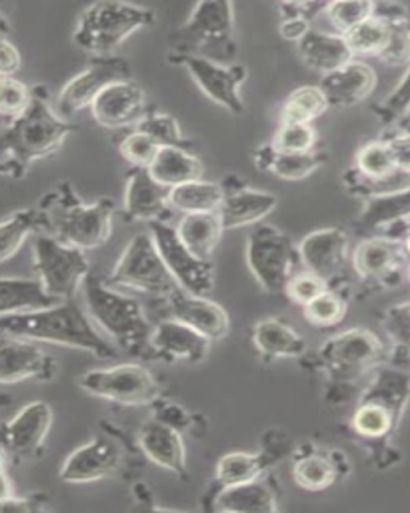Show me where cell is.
<instances>
[{"label": "cell", "instance_id": "obj_1", "mask_svg": "<svg viewBox=\"0 0 410 513\" xmlns=\"http://www.w3.org/2000/svg\"><path fill=\"white\" fill-rule=\"evenodd\" d=\"M29 108L16 120L4 125L0 170L4 176L21 180L31 165L61 149L77 125L63 120L49 104L45 85H35Z\"/></svg>", "mask_w": 410, "mask_h": 513}, {"label": "cell", "instance_id": "obj_2", "mask_svg": "<svg viewBox=\"0 0 410 513\" xmlns=\"http://www.w3.org/2000/svg\"><path fill=\"white\" fill-rule=\"evenodd\" d=\"M38 208L47 220V234L71 247L91 251L111 238L115 202L111 198L82 202L70 181H62L45 193Z\"/></svg>", "mask_w": 410, "mask_h": 513}, {"label": "cell", "instance_id": "obj_3", "mask_svg": "<svg viewBox=\"0 0 410 513\" xmlns=\"http://www.w3.org/2000/svg\"><path fill=\"white\" fill-rule=\"evenodd\" d=\"M2 329L4 335L80 349L100 360L117 356L74 301L38 312L3 315Z\"/></svg>", "mask_w": 410, "mask_h": 513}, {"label": "cell", "instance_id": "obj_4", "mask_svg": "<svg viewBox=\"0 0 410 513\" xmlns=\"http://www.w3.org/2000/svg\"><path fill=\"white\" fill-rule=\"evenodd\" d=\"M170 42V54L197 56L231 65L238 53L234 4L227 0L199 2L185 24L172 34Z\"/></svg>", "mask_w": 410, "mask_h": 513}, {"label": "cell", "instance_id": "obj_5", "mask_svg": "<svg viewBox=\"0 0 410 513\" xmlns=\"http://www.w3.org/2000/svg\"><path fill=\"white\" fill-rule=\"evenodd\" d=\"M85 303L90 316L127 352L149 356L153 333L143 307L136 299L117 293L91 271L84 284Z\"/></svg>", "mask_w": 410, "mask_h": 513}, {"label": "cell", "instance_id": "obj_6", "mask_svg": "<svg viewBox=\"0 0 410 513\" xmlns=\"http://www.w3.org/2000/svg\"><path fill=\"white\" fill-rule=\"evenodd\" d=\"M156 24L152 8L118 0H100L81 12L74 40L95 57L112 56L135 31Z\"/></svg>", "mask_w": 410, "mask_h": 513}, {"label": "cell", "instance_id": "obj_7", "mask_svg": "<svg viewBox=\"0 0 410 513\" xmlns=\"http://www.w3.org/2000/svg\"><path fill=\"white\" fill-rule=\"evenodd\" d=\"M107 284L168 298L181 286L167 269L152 235L138 234L127 244Z\"/></svg>", "mask_w": 410, "mask_h": 513}, {"label": "cell", "instance_id": "obj_8", "mask_svg": "<svg viewBox=\"0 0 410 513\" xmlns=\"http://www.w3.org/2000/svg\"><path fill=\"white\" fill-rule=\"evenodd\" d=\"M34 271L47 292L62 302L74 301L91 272L82 249L59 242L52 235L36 239Z\"/></svg>", "mask_w": 410, "mask_h": 513}, {"label": "cell", "instance_id": "obj_9", "mask_svg": "<svg viewBox=\"0 0 410 513\" xmlns=\"http://www.w3.org/2000/svg\"><path fill=\"white\" fill-rule=\"evenodd\" d=\"M79 385L90 396L121 406H148L161 393L156 376L138 363H122L85 372Z\"/></svg>", "mask_w": 410, "mask_h": 513}, {"label": "cell", "instance_id": "obj_10", "mask_svg": "<svg viewBox=\"0 0 410 513\" xmlns=\"http://www.w3.org/2000/svg\"><path fill=\"white\" fill-rule=\"evenodd\" d=\"M293 245L285 234L271 225L257 226L246 243V262L264 290L280 293L293 278Z\"/></svg>", "mask_w": 410, "mask_h": 513}, {"label": "cell", "instance_id": "obj_11", "mask_svg": "<svg viewBox=\"0 0 410 513\" xmlns=\"http://www.w3.org/2000/svg\"><path fill=\"white\" fill-rule=\"evenodd\" d=\"M131 80V67L120 56L94 57L85 70L68 80L58 95V110L70 117L91 107L100 94L120 81Z\"/></svg>", "mask_w": 410, "mask_h": 513}, {"label": "cell", "instance_id": "obj_12", "mask_svg": "<svg viewBox=\"0 0 410 513\" xmlns=\"http://www.w3.org/2000/svg\"><path fill=\"white\" fill-rule=\"evenodd\" d=\"M168 61L172 65L185 67L202 92L214 103L220 104L234 115L244 112L240 86L248 77L245 66L240 63L222 65L211 59L184 54H168Z\"/></svg>", "mask_w": 410, "mask_h": 513}, {"label": "cell", "instance_id": "obj_13", "mask_svg": "<svg viewBox=\"0 0 410 513\" xmlns=\"http://www.w3.org/2000/svg\"><path fill=\"white\" fill-rule=\"evenodd\" d=\"M150 235L153 236L159 253L173 278L182 289L191 294L207 297L214 286V269L211 261L199 260L182 244L176 229L167 222H150Z\"/></svg>", "mask_w": 410, "mask_h": 513}, {"label": "cell", "instance_id": "obj_14", "mask_svg": "<svg viewBox=\"0 0 410 513\" xmlns=\"http://www.w3.org/2000/svg\"><path fill=\"white\" fill-rule=\"evenodd\" d=\"M90 108L99 126L126 130L134 129L153 107L149 106L144 89L127 80L108 86Z\"/></svg>", "mask_w": 410, "mask_h": 513}, {"label": "cell", "instance_id": "obj_15", "mask_svg": "<svg viewBox=\"0 0 410 513\" xmlns=\"http://www.w3.org/2000/svg\"><path fill=\"white\" fill-rule=\"evenodd\" d=\"M220 184L225 198L217 212L225 230L257 224L277 207L275 195L249 188L239 176H226Z\"/></svg>", "mask_w": 410, "mask_h": 513}, {"label": "cell", "instance_id": "obj_16", "mask_svg": "<svg viewBox=\"0 0 410 513\" xmlns=\"http://www.w3.org/2000/svg\"><path fill=\"white\" fill-rule=\"evenodd\" d=\"M171 188L158 183L149 169L132 167L126 175L125 219L166 222L171 217Z\"/></svg>", "mask_w": 410, "mask_h": 513}, {"label": "cell", "instance_id": "obj_17", "mask_svg": "<svg viewBox=\"0 0 410 513\" xmlns=\"http://www.w3.org/2000/svg\"><path fill=\"white\" fill-rule=\"evenodd\" d=\"M53 426V410L47 402L27 404L3 426V449L18 458L34 457L43 448Z\"/></svg>", "mask_w": 410, "mask_h": 513}, {"label": "cell", "instance_id": "obj_18", "mask_svg": "<svg viewBox=\"0 0 410 513\" xmlns=\"http://www.w3.org/2000/svg\"><path fill=\"white\" fill-rule=\"evenodd\" d=\"M58 371L56 358L45 353L33 340L4 335L2 339V383L16 384L35 379L50 381Z\"/></svg>", "mask_w": 410, "mask_h": 513}, {"label": "cell", "instance_id": "obj_19", "mask_svg": "<svg viewBox=\"0 0 410 513\" xmlns=\"http://www.w3.org/2000/svg\"><path fill=\"white\" fill-rule=\"evenodd\" d=\"M120 463L121 452L117 444L98 437L67 457L59 471V478L68 484L95 483L115 474Z\"/></svg>", "mask_w": 410, "mask_h": 513}, {"label": "cell", "instance_id": "obj_20", "mask_svg": "<svg viewBox=\"0 0 410 513\" xmlns=\"http://www.w3.org/2000/svg\"><path fill=\"white\" fill-rule=\"evenodd\" d=\"M211 340L175 319L159 322L149 340V356L167 362L198 363L209 351Z\"/></svg>", "mask_w": 410, "mask_h": 513}, {"label": "cell", "instance_id": "obj_21", "mask_svg": "<svg viewBox=\"0 0 410 513\" xmlns=\"http://www.w3.org/2000/svg\"><path fill=\"white\" fill-rule=\"evenodd\" d=\"M172 319L188 325L209 340L225 338L229 334L230 319L220 304L203 295H195L180 288L166 298Z\"/></svg>", "mask_w": 410, "mask_h": 513}, {"label": "cell", "instance_id": "obj_22", "mask_svg": "<svg viewBox=\"0 0 410 513\" xmlns=\"http://www.w3.org/2000/svg\"><path fill=\"white\" fill-rule=\"evenodd\" d=\"M320 86L328 107H352L366 99L376 86V74L362 62H349L322 76Z\"/></svg>", "mask_w": 410, "mask_h": 513}, {"label": "cell", "instance_id": "obj_23", "mask_svg": "<svg viewBox=\"0 0 410 513\" xmlns=\"http://www.w3.org/2000/svg\"><path fill=\"white\" fill-rule=\"evenodd\" d=\"M346 236L337 229H323L305 236L299 256L309 272L323 280L331 279L343 265Z\"/></svg>", "mask_w": 410, "mask_h": 513}, {"label": "cell", "instance_id": "obj_24", "mask_svg": "<svg viewBox=\"0 0 410 513\" xmlns=\"http://www.w3.org/2000/svg\"><path fill=\"white\" fill-rule=\"evenodd\" d=\"M298 52L304 65L322 76L339 70L354 57L344 35L313 29L298 43Z\"/></svg>", "mask_w": 410, "mask_h": 513}, {"label": "cell", "instance_id": "obj_25", "mask_svg": "<svg viewBox=\"0 0 410 513\" xmlns=\"http://www.w3.org/2000/svg\"><path fill=\"white\" fill-rule=\"evenodd\" d=\"M140 448L150 461L173 474L185 472V447L179 431L162 421H150L139 433Z\"/></svg>", "mask_w": 410, "mask_h": 513}, {"label": "cell", "instance_id": "obj_26", "mask_svg": "<svg viewBox=\"0 0 410 513\" xmlns=\"http://www.w3.org/2000/svg\"><path fill=\"white\" fill-rule=\"evenodd\" d=\"M327 160L325 152H308L287 154L276 152L271 144H264L254 153L257 169L287 181L307 179L316 172Z\"/></svg>", "mask_w": 410, "mask_h": 513}, {"label": "cell", "instance_id": "obj_27", "mask_svg": "<svg viewBox=\"0 0 410 513\" xmlns=\"http://www.w3.org/2000/svg\"><path fill=\"white\" fill-rule=\"evenodd\" d=\"M176 231L182 244L195 257H198L199 260L211 261L225 229H223L218 212H208L185 215Z\"/></svg>", "mask_w": 410, "mask_h": 513}, {"label": "cell", "instance_id": "obj_28", "mask_svg": "<svg viewBox=\"0 0 410 513\" xmlns=\"http://www.w3.org/2000/svg\"><path fill=\"white\" fill-rule=\"evenodd\" d=\"M62 303L47 292L40 279H2V316L47 310Z\"/></svg>", "mask_w": 410, "mask_h": 513}, {"label": "cell", "instance_id": "obj_29", "mask_svg": "<svg viewBox=\"0 0 410 513\" xmlns=\"http://www.w3.org/2000/svg\"><path fill=\"white\" fill-rule=\"evenodd\" d=\"M154 179L168 188L202 180L204 166L188 149L163 147L149 167Z\"/></svg>", "mask_w": 410, "mask_h": 513}, {"label": "cell", "instance_id": "obj_30", "mask_svg": "<svg viewBox=\"0 0 410 513\" xmlns=\"http://www.w3.org/2000/svg\"><path fill=\"white\" fill-rule=\"evenodd\" d=\"M216 508L221 512H275L276 498L267 484L254 480L223 489L217 497Z\"/></svg>", "mask_w": 410, "mask_h": 513}, {"label": "cell", "instance_id": "obj_31", "mask_svg": "<svg viewBox=\"0 0 410 513\" xmlns=\"http://www.w3.org/2000/svg\"><path fill=\"white\" fill-rule=\"evenodd\" d=\"M48 225L39 208H24L7 217L0 225L2 262L15 257L31 234L47 233Z\"/></svg>", "mask_w": 410, "mask_h": 513}, {"label": "cell", "instance_id": "obj_32", "mask_svg": "<svg viewBox=\"0 0 410 513\" xmlns=\"http://www.w3.org/2000/svg\"><path fill=\"white\" fill-rule=\"evenodd\" d=\"M223 198L222 186L212 181L195 180L171 189L170 203L175 210L191 213H208L220 210Z\"/></svg>", "mask_w": 410, "mask_h": 513}, {"label": "cell", "instance_id": "obj_33", "mask_svg": "<svg viewBox=\"0 0 410 513\" xmlns=\"http://www.w3.org/2000/svg\"><path fill=\"white\" fill-rule=\"evenodd\" d=\"M253 340L258 351L268 358L295 357L304 351L303 338L276 319L259 322Z\"/></svg>", "mask_w": 410, "mask_h": 513}, {"label": "cell", "instance_id": "obj_34", "mask_svg": "<svg viewBox=\"0 0 410 513\" xmlns=\"http://www.w3.org/2000/svg\"><path fill=\"white\" fill-rule=\"evenodd\" d=\"M327 108V99L320 86H300L290 93L281 108V125H311Z\"/></svg>", "mask_w": 410, "mask_h": 513}, {"label": "cell", "instance_id": "obj_35", "mask_svg": "<svg viewBox=\"0 0 410 513\" xmlns=\"http://www.w3.org/2000/svg\"><path fill=\"white\" fill-rule=\"evenodd\" d=\"M267 460L258 453L234 452L222 457L217 465V480L223 488L258 480Z\"/></svg>", "mask_w": 410, "mask_h": 513}, {"label": "cell", "instance_id": "obj_36", "mask_svg": "<svg viewBox=\"0 0 410 513\" xmlns=\"http://www.w3.org/2000/svg\"><path fill=\"white\" fill-rule=\"evenodd\" d=\"M389 36V22L375 15L344 34L350 51L359 56H380L389 42Z\"/></svg>", "mask_w": 410, "mask_h": 513}, {"label": "cell", "instance_id": "obj_37", "mask_svg": "<svg viewBox=\"0 0 410 513\" xmlns=\"http://www.w3.org/2000/svg\"><path fill=\"white\" fill-rule=\"evenodd\" d=\"M134 129L152 136L162 147H177L188 151L193 148V143L182 135L176 118L168 113L157 112L154 107Z\"/></svg>", "mask_w": 410, "mask_h": 513}, {"label": "cell", "instance_id": "obj_38", "mask_svg": "<svg viewBox=\"0 0 410 513\" xmlns=\"http://www.w3.org/2000/svg\"><path fill=\"white\" fill-rule=\"evenodd\" d=\"M162 148V145L152 136L136 129L123 134L118 143V151L123 160L129 162L132 167H141V169H149Z\"/></svg>", "mask_w": 410, "mask_h": 513}, {"label": "cell", "instance_id": "obj_39", "mask_svg": "<svg viewBox=\"0 0 410 513\" xmlns=\"http://www.w3.org/2000/svg\"><path fill=\"white\" fill-rule=\"evenodd\" d=\"M317 134L312 125H281L273 135L272 148L279 153L298 154L314 151Z\"/></svg>", "mask_w": 410, "mask_h": 513}, {"label": "cell", "instance_id": "obj_40", "mask_svg": "<svg viewBox=\"0 0 410 513\" xmlns=\"http://www.w3.org/2000/svg\"><path fill=\"white\" fill-rule=\"evenodd\" d=\"M357 169L369 179H386L398 171L386 143H371L362 148L357 156Z\"/></svg>", "mask_w": 410, "mask_h": 513}, {"label": "cell", "instance_id": "obj_41", "mask_svg": "<svg viewBox=\"0 0 410 513\" xmlns=\"http://www.w3.org/2000/svg\"><path fill=\"white\" fill-rule=\"evenodd\" d=\"M395 261V252L390 244L382 240H372L359 247L355 254V265L364 275L384 274Z\"/></svg>", "mask_w": 410, "mask_h": 513}, {"label": "cell", "instance_id": "obj_42", "mask_svg": "<svg viewBox=\"0 0 410 513\" xmlns=\"http://www.w3.org/2000/svg\"><path fill=\"white\" fill-rule=\"evenodd\" d=\"M373 12L375 4L371 2H331L325 11L328 21L341 35L372 17Z\"/></svg>", "mask_w": 410, "mask_h": 513}, {"label": "cell", "instance_id": "obj_43", "mask_svg": "<svg viewBox=\"0 0 410 513\" xmlns=\"http://www.w3.org/2000/svg\"><path fill=\"white\" fill-rule=\"evenodd\" d=\"M390 26L389 42L380 54L390 66H404L410 62V29L402 16L384 17Z\"/></svg>", "mask_w": 410, "mask_h": 513}, {"label": "cell", "instance_id": "obj_44", "mask_svg": "<svg viewBox=\"0 0 410 513\" xmlns=\"http://www.w3.org/2000/svg\"><path fill=\"white\" fill-rule=\"evenodd\" d=\"M33 98V90L17 80L16 77H2V97L0 112L4 125L20 117L29 108Z\"/></svg>", "mask_w": 410, "mask_h": 513}, {"label": "cell", "instance_id": "obj_45", "mask_svg": "<svg viewBox=\"0 0 410 513\" xmlns=\"http://www.w3.org/2000/svg\"><path fill=\"white\" fill-rule=\"evenodd\" d=\"M295 480L305 489H323L334 481L335 472L330 462L322 457H308L295 466Z\"/></svg>", "mask_w": 410, "mask_h": 513}, {"label": "cell", "instance_id": "obj_46", "mask_svg": "<svg viewBox=\"0 0 410 513\" xmlns=\"http://www.w3.org/2000/svg\"><path fill=\"white\" fill-rule=\"evenodd\" d=\"M344 304L339 297L323 292L305 306V315L318 325H331L343 317Z\"/></svg>", "mask_w": 410, "mask_h": 513}, {"label": "cell", "instance_id": "obj_47", "mask_svg": "<svg viewBox=\"0 0 410 513\" xmlns=\"http://www.w3.org/2000/svg\"><path fill=\"white\" fill-rule=\"evenodd\" d=\"M285 292L293 301L307 306L318 295L326 292V281L308 271L305 274L293 276L287 283Z\"/></svg>", "mask_w": 410, "mask_h": 513}, {"label": "cell", "instance_id": "obj_48", "mask_svg": "<svg viewBox=\"0 0 410 513\" xmlns=\"http://www.w3.org/2000/svg\"><path fill=\"white\" fill-rule=\"evenodd\" d=\"M355 426L363 434L380 435L389 428V419L380 408L367 407L355 417Z\"/></svg>", "mask_w": 410, "mask_h": 513}, {"label": "cell", "instance_id": "obj_49", "mask_svg": "<svg viewBox=\"0 0 410 513\" xmlns=\"http://www.w3.org/2000/svg\"><path fill=\"white\" fill-rule=\"evenodd\" d=\"M328 3L325 2H285L280 4L282 20L287 18H303L311 22L320 13L325 12Z\"/></svg>", "mask_w": 410, "mask_h": 513}, {"label": "cell", "instance_id": "obj_50", "mask_svg": "<svg viewBox=\"0 0 410 513\" xmlns=\"http://www.w3.org/2000/svg\"><path fill=\"white\" fill-rule=\"evenodd\" d=\"M22 58L15 44L7 38H2L0 44V74L2 77H15L21 68Z\"/></svg>", "mask_w": 410, "mask_h": 513}, {"label": "cell", "instance_id": "obj_51", "mask_svg": "<svg viewBox=\"0 0 410 513\" xmlns=\"http://www.w3.org/2000/svg\"><path fill=\"white\" fill-rule=\"evenodd\" d=\"M393 157L396 169L409 174L410 172V134L395 136L386 143Z\"/></svg>", "mask_w": 410, "mask_h": 513}, {"label": "cell", "instance_id": "obj_52", "mask_svg": "<svg viewBox=\"0 0 410 513\" xmlns=\"http://www.w3.org/2000/svg\"><path fill=\"white\" fill-rule=\"evenodd\" d=\"M386 110L391 113L407 112L410 108V68L398 88L391 93L385 102Z\"/></svg>", "mask_w": 410, "mask_h": 513}, {"label": "cell", "instance_id": "obj_53", "mask_svg": "<svg viewBox=\"0 0 410 513\" xmlns=\"http://www.w3.org/2000/svg\"><path fill=\"white\" fill-rule=\"evenodd\" d=\"M311 30V22L303 20V18H287V20H282L280 25L281 38L286 42H295L296 44Z\"/></svg>", "mask_w": 410, "mask_h": 513}, {"label": "cell", "instance_id": "obj_54", "mask_svg": "<svg viewBox=\"0 0 410 513\" xmlns=\"http://www.w3.org/2000/svg\"><path fill=\"white\" fill-rule=\"evenodd\" d=\"M40 503H44L39 501L38 497L31 498H20L13 496H8L6 498H2V511L3 512H31V511H40V508L35 507L40 505Z\"/></svg>", "mask_w": 410, "mask_h": 513}, {"label": "cell", "instance_id": "obj_55", "mask_svg": "<svg viewBox=\"0 0 410 513\" xmlns=\"http://www.w3.org/2000/svg\"><path fill=\"white\" fill-rule=\"evenodd\" d=\"M407 113H408V116H407V121H408L407 127H408V134H410V108L407 111Z\"/></svg>", "mask_w": 410, "mask_h": 513}, {"label": "cell", "instance_id": "obj_56", "mask_svg": "<svg viewBox=\"0 0 410 513\" xmlns=\"http://www.w3.org/2000/svg\"><path fill=\"white\" fill-rule=\"evenodd\" d=\"M408 247H409V251H410V239H409V242H408Z\"/></svg>", "mask_w": 410, "mask_h": 513}]
</instances>
